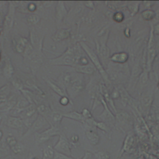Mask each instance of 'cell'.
<instances>
[{"label": "cell", "instance_id": "cell-1", "mask_svg": "<svg viewBox=\"0 0 159 159\" xmlns=\"http://www.w3.org/2000/svg\"><path fill=\"white\" fill-rule=\"evenodd\" d=\"M80 55L79 48L76 47H68L60 56L50 59L49 63L52 65L68 66L75 67L78 64V60Z\"/></svg>", "mask_w": 159, "mask_h": 159}, {"label": "cell", "instance_id": "cell-2", "mask_svg": "<svg viewBox=\"0 0 159 159\" xmlns=\"http://www.w3.org/2000/svg\"><path fill=\"white\" fill-rule=\"evenodd\" d=\"M79 44H80V46L81 47V48L83 49V50L87 54L89 60L92 62L93 66L98 71V72L99 73L101 76L104 79L105 83L107 84H109L110 83V80H109L108 75H107V72L105 71V70H104L102 63H101L100 60L99 59L98 55L95 53V52L85 42H80Z\"/></svg>", "mask_w": 159, "mask_h": 159}, {"label": "cell", "instance_id": "cell-3", "mask_svg": "<svg viewBox=\"0 0 159 159\" xmlns=\"http://www.w3.org/2000/svg\"><path fill=\"white\" fill-rule=\"evenodd\" d=\"M61 133L59 127L51 125L49 128L35 134V143L37 145L43 143L53 137L59 136Z\"/></svg>", "mask_w": 159, "mask_h": 159}, {"label": "cell", "instance_id": "cell-4", "mask_svg": "<svg viewBox=\"0 0 159 159\" xmlns=\"http://www.w3.org/2000/svg\"><path fill=\"white\" fill-rule=\"evenodd\" d=\"M8 10L3 23V32L4 35H7L13 27L16 11V6L13 4V2L8 1Z\"/></svg>", "mask_w": 159, "mask_h": 159}, {"label": "cell", "instance_id": "cell-5", "mask_svg": "<svg viewBox=\"0 0 159 159\" xmlns=\"http://www.w3.org/2000/svg\"><path fill=\"white\" fill-rule=\"evenodd\" d=\"M53 148L58 153L71 157L70 142L63 133L59 135L58 140Z\"/></svg>", "mask_w": 159, "mask_h": 159}, {"label": "cell", "instance_id": "cell-6", "mask_svg": "<svg viewBox=\"0 0 159 159\" xmlns=\"http://www.w3.org/2000/svg\"><path fill=\"white\" fill-rule=\"evenodd\" d=\"M84 88V84L81 79L72 80L66 88V92L68 97L71 99H73L83 91Z\"/></svg>", "mask_w": 159, "mask_h": 159}, {"label": "cell", "instance_id": "cell-7", "mask_svg": "<svg viewBox=\"0 0 159 159\" xmlns=\"http://www.w3.org/2000/svg\"><path fill=\"white\" fill-rule=\"evenodd\" d=\"M47 124H49L48 121L43 116L39 114L35 120L31 125V126L27 129V132L24 134V136L28 135L32 133H34V132L36 133L39 132L40 130L42 129L44 127H45V125Z\"/></svg>", "mask_w": 159, "mask_h": 159}, {"label": "cell", "instance_id": "cell-8", "mask_svg": "<svg viewBox=\"0 0 159 159\" xmlns=\"http://www.w3.org/2000/svg\"><path fill=\"white\" fill-rule=\"evenodd\" d=\"M43 39V37H41L38 32L35 30H30L29 42L34 48V49L40 54L42 53Z\"/></svg>", "mask_w": 159, "mask_h": 159}, {"label": "cell", "instance_id": "cell-9", "mask_svg": "<svg viewBox=\"0 0 159 159\" xmlns=\"http://www.w3.org/2000/svg\"><path fill=\"white\" fill-rule=\"evenodd\" d=\"M101 101L104 107V110L101 113V114L99 116V117L101 119H102L103 120L106 121L107 122H109L112 124H114L115 122V120H116V118H115L114 116L112 114L110 109H109L107 103L106 102V101L104 100V99L102 97H101Z\"/></svg>", "mask_w": 159, "mask_h": 159}, {"label": "cell", "instance_id": "cell-10", "mask_svg": "<svg viewBox=\"0 0 159 159\" xmlns=\"http://www.w3.org/2000/svg\"><path fill=\"white\" fill-rule=\"evenodd\" d=\"M99 91L101 92V94H102V98L104 99V100L106 101V102L107 103L111 106L112 109L115 112L117 113L116 108L114 104L112 98L111 94H109L106 86L104 84L101 83L99 84Z\"/></svg>", "mask_w": 159, "mask_h": 159}, {"label": "cell", "instance_id": "cell-11", "mask_svg": "<svg viewBox=\"0 0 159 159\" xmlns=\"http://www.w3.org/2000/svg\"><path fill=\"white\" fill-rule=\"evenodd\" d=\"M2 73L4 76L7 79H11L14 73V68L11 61V58L6 57L4 58V64L2 68Z\"/></svg>", "mask_w": 159, "mask_h": 159}, {"label": "cell", "instance_id": "cell-12", "mask_svg": "<svg viewBox=\"0 0 159 159\" xmlns=\"http://www.w3.org/2000/svg\"><path fill=\"white\" fill-rule=\"evenodd\" d=\"M68 11L65 6L64 2L61 1H57L55 7V16L58 22H61L64 17L67 15Z\"/></svg>", "mask_w": 159, "mask_h": 159}, {"label": "cell", "instance_id": "cell-13", "mask_svg": "<svg viewBox=\"0 0 159 159\" xmlns=\"http://www.w3.org/2000/svg\"><path fill=\"white\" fill-rule=\"evenodd\" d=\"M37 112V111L36 108V104H30L28 106H27L22 110L19 115V117L22 119V120H25L32 117Z\"/></svg>", "mask_w": 159, "mask_h": 159}, {"label": "cell", "instance_id": "cell-14", "mask_svg": "<svg viewBox=\"0 0 159 159\" xmlns=\"http://www.w3.org/2000/svg\"><path fill=\"white\" fill-rule=\"evenodd\" d=\"M71 36V32L67 29H58L56 32L53 35L52 39L55 42H60L63 40H66Z\"/></svg>", "mask_w": 159, "mask_h": 159}, {"label": "cell", "instance_id": "cell-15", "mask_svg": "<svg viewBox=\"0 0 159 159\" xmlns=\"http://www.w3.org/2000/svg\"><path fill=\"white\" fill-rule=\"evenodd\" d=\"M75 71L81 73V74H86V75H91L94 73L96 69L93 66V65L91 63H88L87 65H76L73 67Z\"/></svg>", "mask_w": 159, "mask_h": 159}, {"label": "cell", "instance_id": "cell-16", "mask_svg": "<svg viewBox=\"0 0 159 159\" xmlns=\"http://www.w3.org/2000/svg\"><path fill=\"white\" fill-rule=\"evenodd\" d=\"M7 125L14 129H19L22 128L24 124L22 119L20 117L9 116L7 120Z\"/></svg>", "mask_w": 159, "mask_h": 159}, {"label": "cell", "instance_id": "cell-17", "mask_svg": "<svg viewBox=\"0 0 159 159\" xmlns=\"http://www.w3.org/2000/svg\"><path fill=\"white\" fill-rule=\"evenodd\" d=\"M129 58V55L125 52H120L114 53L110 58L111 60L114 63L123 64L125 63Z\"/></svg>", "mask_w": 159, "mask_h": 159}, {"label": "cell", "instance_id": "cell-18", "mask_svg": "<svg viewBox=\"0 0 159 159\" xmlns=\"http://www.w3.org/2000/svg\"><path fill=\"white\" fill-rule=\"evenodd\" d=\"M37 111L38 114L43 116L47 120L49 118L50 116L52 114V112L50 107L45 104H36Z\"/></svg>", "mask_w": 159, "mask_h": 159}, {"label": "cell", "instance_id": "cell-19", "mask_svg": "<svg viewBox=\"0 0 159 159\" xmlns=\"http://www.w3.org/2000/svg\"><path fill=\"white\" fill-rule=\"evenodd\" d=\"M86 136L88 141L93 145H96L99 142V136L94 129H89L86 131Z\"/></svg>", "mask_w": 159, "mask_h": 159}, {"label": "cell", "instance_id": "cell-20", "mask_svg": "<svg viewBox=\"0 0 159 159\" xmlns=\"http://www.w3.org/2000/svg\"><path fill=\"white\" fill-rule=\"evenodd\" d=\"M29 41L25 37H20L17 41L15 45V49L19 53H24Z\"/></svg>", "mask_w": 159, "mask_h": 159}, {"label": "cell", "instance_id": "cell-21", "mask_svg": "<svg viewBox=\"0 0 159 159\" xmlns=\"http://www.w3.org/2000/svg\"><path fill=\"white\" fill-rule=\"evenodd\" d=\"M46 83L48 85V86L58 95H59L60 97L63 96H68V94L65 89H63L61 86L59 85L54 83L53 81H50V80H47Z\"/></svg>", "mask_w": 159, "mask_h": 159}, {"label": "cell", "instance_id": "cell-22", "mask_svg": "<svg viewBox=\"0 0 159 159\" xmlns=\"http://www.w3.org/2000/svg\"><path fill=\"white\" fill-rule=\"evenodd\" d=\"M63 117L69 118V119L80 122L83 123V124L86 123V120L83 117L82 114L81 113H79V112H76V111H71V112H67V113L63 114Z\"/></svg>", "mask_w": 159, "mask_h": 159}, {"label": "cell", "instance_id": "cell-23", "mask_svg": "<svg viewBox=\"0 0 159 159\" xmlns=\"http://www.w3.org/2000/svg\"><path fill=\"white\" fill-rule=\"evenodd\" d=\"M152 94L149 92H146L143 93L141 96L140 101L141 104L145 108H148L152 104Z\"/></svg>", "mask_w": 159, "mask_h": 159}, {"label": "cell", "instance_id": "cell-24", "mask_svg": "<svg viewBox=\"0 0 159 159\" xmlns=\"http://www.w3.org/2000/svg\"><path fill=\"white\" fill-rule=\"evenodd\" d=\"M71 80H72V78L71 75L67 73L61 74V75L59 78V83L61 84V87L65 91L68 86L71 83Z\"/></svg>", "mask_w": 159, "mask_h": 159}, {"label": "cell", "instance_id": "cell-25", "mask_svg": "<svg viewBox=\"0 0 159 159\" xmlns=\"http://www.w3.org/2000/svg\"><path fill=\"white\" fill-rule=\"evenodd\" d=\"M55 150L51 145H47L42 150V158L53 159Z\"/></svg>", "mask_w": 159, "mask_h": 159}, {"label": "cell", "instance_id": "cell-26", "mask_svg": "<svg viewBox=\"0 0 159 159\" xmlns=\"http://www.w3.org/2000/svg\"><path fill=\"white\" fill-rule=\"evenodd\" d=\"M116 118L120 124H125V123H127L130 120V116L129 114L124 111H120L116 113Z\"/></svg>", "mask_w": 159, "mask_h": 159}, {"label": "cell", "instance_id": "cell-27", "mask_svg": "<svg viewBox=\"0 0 159 159\" xmlns=\"http://www.w3.org/2000/svg\"><path fill=\"white\" fill-rule=\"evenodd\" d=\"M117 90L119 91V96L121 97L123 103L127 104V103H129L131 101V99H130L131 98H130V96L129 95V94L127 93L126 90L122 86L119 87Z\"/></svg>", "mask_w": 159, "mask_h": 159}, {"label": "cell", "instance_id": "cell-28", "mask_svg": "<svg viewBox=\"0 0 159 159\" xmlns=\"http://www.w3.org/2000/svg\"><path fill=\"white\" fill-rule=\"evenodd\" d=\"M156 55V52L155 50L154 49V48L150 47L148 48V54H147V66L148 69L150 70L151 66H152V64L153 63V61Z\"/></svg>", "mask_w": 159, "mask_h": 159}, {"label": "cell", "instance_id": "cell-29", "mask_svg": "<svg viewBox=\"0 0 159 159\" xmlns=\"http://www.w3.org/2000/svg\"><path fill=\"white\" fill-rule=\"evenodd\" d=\"M142 17L145 20H151L156 16V12L151 9H146L142 12Z\"/></svg>", "mask_w": 159, "mask_h": 159}, {"label": "cell", "instance_id": "cell-30", "mask_svg": "<svg viewBox=\"0 0 159 159\" xmlns=\"http://www.w3.org/2000/svg\"><path fill=\"white\" fill-rule=\"evenodd\" d=\"M40 20V17L35 14H30L27 17V20L30 25L37 24Z\"/></svg>", "mask_w": 159, "mask_h": 159}, {"label": "cell", "instance_id": "cell-31", "mask_svg": "<svg viewBox=\"0 0 159 159\" xmlns=\"http://www.w3.org/2000/svg\"><path fill=\"white\" fill-rule=\"evenodd\" d=\"M11 149L14 153L19 154L24 151V147L22 143L18 142L17 143L16 145H14V147H12V148H11Z\"/></svg>", "mask_w": 159, "mask_h": 159}, {"label": "cell", "instance_id": "cell-32", "mask_svg": "<svg viewBox=\"0 0 159 159\" xmlns=\"http://www.w3.org/2000/svg\"><path fill=\"white\" fill-rule=\"evenodd\" d=\"M6 142L7 143V145L11 148H12V147H14V145H16L18 141L17 140V139L12 135L11 136H8L6 139Z\"/></svg>", "mask_w": 159, "mask_h": 159}, {"label": "cell", "instance_id": "cell-33", "mask_svg": "<svg viewBox=\"0 0 159 159\" xmlns=\"http://www.w3.org/2000/svg\"><path fill=\"white\" fill-rule=\"evenodd\" d=\"M132 143H133V138H132V137H131L130 135H128L126 137L125 140L124 142V147H123V149L124 150H129L130 148V147L132 146Z\"/></svg>", "mask_w": 159, "mask_h": 159}, {"label": "cell", "instance_id": "cell-34", "mask_svg": "<svg viewBox=\"0 0 159 159\" xmlns=\"http://www.w3.org/2000/svg\"><path fill=\"white\" fill-rule=\"evenodd\" d=\"M112 19L114 21L117 22H121L124 19V15L122 12L118 11L114 13V14L112 16Z\"/></svg>", "mask_w": 159, "mask_h": 159}, {"label": "cell", "instance_id": "cell-35", "mask_svg": "<svg viewBox=\"0 0 159 159\" xmlns=\"http://www.w3.org/2000/svg\"><path fill=\"white\" fill-rule=\"evenodd\" d=\"M12 83L13 84V86L16 88L19 91H22V89H24V86H23V84L21 82V81L18 79V78H14L13 79V80L12 81Z\"/></svg>", "mask_w": 159, "mask_h": 159}, {"label": "cell", "instance_id": "cell-36", "mask_svg": "<svg viewBox=\"0 0 159 159\" xmlns=\"http://www.w3.org/2000/svg\"><path fill=\"white\" fill-rule=\"evenodd\" d=\"M148 80V72L147 71H143L140 76L139 78V83L140 84L143 86L146 84Z\"/></svg>", "mask_w": 159, "mask_h": 159}, {"label": "cell", "instance_id": "cell-37", "mask_svg": "<svg viewBox=\"0 0 159 159\" xmlns=\"http://www.w3.org/2000/svg\"><path fill=\"white\" fill-rule=\"evenodd\" d=\"M98 159H110V155L105 151H99L96 153Z\"/></svg>", "mask_w": 159, "mask_h": 159}, {"label": "cell", "instance_id": "cell-38", "mask_svg": "<svg viewBox=\"0 0 159 159\" xmlns=\"http://www.w3.org/2000/svg\"><path fill=\"white\" fill-rule=\"evenodd\" d=\"M53 159H76L74 158H72L70 156H68L60 153H58L56 151H55V153H54V157H53Z\"/></svg>", "mask_w": 159, "mask_h": 159}, {"label": "cell", "instance_id": "cell-39", "mask_svg": "<svg viewBox=\"0 0 159 159\" xmlns=\"http://www.w3.org/2000/svg\"><path fill=\"white\" fill-rule=\"evenodd\" d=\"M140 2H135V4H132V5H130L129 7V9H130V11H131V16H134L139 11V3Z\"/></svg>", "mask_w": 159, "mask_h": 159}, {"label": "cell", "instance_id": "cell-40", "mask_svg": "<svg viewBox=\"0 0 159 159\" xmlns=\"http://www.w3.org/2000/svg\"><path fill=\"white\" fill-rule=\"evenodd\" d=\"M94 125H95V127L99 128V129L102 130V131L108 132V130H108L109 129H108L107 126L103 122H97V121H96Z\"/></svg>", "mask_w": 159, "mask_h": 159}, {"label": "cell", "instance_id": "cell-41", "mask_svg": "<svg viewBox=\"0 0 159 159\" xmlns=\"http://www.w3.org/2000/svg\"><path fill=\"white\" fill-rule=\"evenodd\" d=\"M83 116V117L85 119V120H87V119H91L93 118L92 117V114L90 112V111H89L88 109L86 108H84L81 111V113Z\"/></svg>", "mask_w": 159, "mask_h": 159}, {"label": "cell", "instance_id": "cell-42", "mask_svg": "<svg viewBox=\"0 0 159 159\" xmlns=\"http://www.w3.org/2000/svg\"><path fill=\"white\" fill-rule=\"evenodd\" d=\"M70 102V99L68 96H63L61 97L60 99V103L62 106H66Z\"/></svg>", "mask_w": 159, "mask_h": 159}, {"label": "cell", "instance_id": "cell-43", "mask_svg": "<svg viewBox=\"0 0 159 159\" xmlns=\"http://www.w3.org/2000/svg\"><path fill=\"white\" fill-rule=\"evenodd\" d=\"M84 6L87 7L88 8L91 9V10H94V2L93 1H84Z\"/></svg>", "mask_w": 159, "mask_h": 159}, {"label": "cell", "instance_id": "cell-44", "mask_svg": "<svg viewBox=\"0 0 159 159\" xmlns=\"http://www.w3.org/2000/svg\"><path fill=\"white\" fill-rule=\"evenodd\" d=\"M27 10L30 12H34L36 10V5L35 4H34V3H32V2L29 3L27 5Z\"/></svg>", "mask_w": 159, "mask_h": 159}, {"label": "cell", "instance_id": "cell-45", "mask_svg": "<svg viewBox=\"0 0 159 159\" xmlns=\"http://www.w3.org/2000/svg\"><path fill=\"white\" fill-rule=\"evenodd\" d=\"M153 32L154 34H157V35H159V24H157L155 25V26L154 27V29H152Z\"/></svg>", "mask_w": 159, "mask_h": 159}, {"label": "cell", "instance_id": "cell-46", "mask_svg": "<svg viewBox=\"0 0 159 159\" xmlns=\"http://www.w3.org/2000/svg\"><path fill=\"white\" fill-rule=\"evenodd\" d=\"M78 141V135H74L71 137V142L73 143H76Z\"/></svg>", "mask_w": 159, "mask_h": 159}, {"label": "cell", "instance_id": "cell-47", "mask_svg": "<svg viewBox=\"0 0 159 159\" xmlns=\"http://www.w3.org/2000/svg\"><path fill=\"white\" fill-rule=\"evenodd\" d=\"M90 156V153L89 152H86L84 155L83 156V157L81 159H89Z\"/></svg>", "mask_w": 159, "mask_h": 159}, {"label": "cell", "instance_id": "cell-48", "mask_svg": "<svg viewBox=\"0 0 159 159\" xmlns=\"http://www.w3.org/2000/svg\"><path fill=\"white\" fill-rule=\"evenodd\" d=\"M2 137H3V132L1 130H0V142L2 140Z\"/></svg>", "mask_w": 159, "mask_h": 159}, {"label": "cell", "instance_id": "cell-49", "mask_svg": "<svg viewBox=\"0 0 159 159\" xmlns=\"http://www.w3.org/2000/svg\"><path fill=\"white\" fill-rule=\"evenodd\" d=\"M2 116L0 114V125H1V122H2Z\"/></svg>", "mask_w": 159, "mask_h": 159}, {"label": "cell", "instance_id": "cell-50", "mask_svg": "<svg viewBox=\"0 0 159 159\" xmlns=\"http://www.w3.org/2000/svg\"><path fill=\"white\" fill-rule=\"evenodd\" d=\"M32 159H39L38 157H33Z\"/></svg>", "mask_w": 159, "mask_h": 159}, {"label": "cell", "instance_id": "cell-51", "mask_svg": "<svg viewBox=\"0 0 159 159\" xmlns=\"http://www.w3.org/2000/svg\"><path fill=\"white\" fill-rule=\"evenodd\" d=\"M158 89H159V83H158Z\"/></svg>", "mask_w": 159, "mask_h": 159}, {"label": "cell", "instance_id": "cell-52", "mask_svg": "<svg viewBox=\"0 0 159 159\" xmlns=\"http://www.w3.org/2000/svg\"><path fill=\"white\" fill-rule=\"evenodd\" d=\"M42 159H50V158H42Z\"/></svg>", "mask_w": 159, "mask_h": 159}]
</instances>
